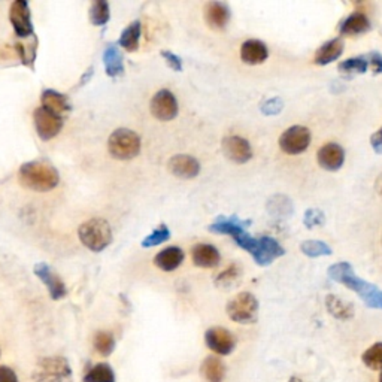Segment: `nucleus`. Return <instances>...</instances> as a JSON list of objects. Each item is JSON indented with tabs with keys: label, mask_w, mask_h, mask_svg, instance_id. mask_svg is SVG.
<instances>
[{
	"label": "nucleus",
	"mask_w": 382,
	"mask_h": 382,
	"mask_svg": "<svg viewBox=\"0 0 382 382\" xmlns=\"http://www.w3.org/2000/svg\"><path fill=\"white\" fill-rule=\"evenodd\" d=\"M78 236L85 248H89L93 253H100L111 245L112 230L106 220L91 218L80 225Z\"/></svg>",
	"instance_id": "nucleus-5"
},
{
	"label": "nucleus",
	"mask_w": 382,
	"mask_h": 382,
	"mask_svg": "<svg viewBox=\"0 0 382 382\" xmlns=\"http://www.w3.org/2000/svg\"><path fill=\"white\" fill-rule=\"evenodd\" d=\"M205 20L210 27L215 30H223L230 20V11L227 5L221 2H211L205 6Z\"/></svg>",
	"instance_id": "nucleus-18"
},
{
	"label": "nucleus",
	"mask_w": 382,
	"mask_h": 382,
	"mask_svg": "<svg viewBox=\"0 0 382 382\" xmlns=\"http://www.w3.org/2000/svg\"><path fill=\"white\" fill-rule=\"evenodd\" d=\"M225 312L234 323L253 324L258 317V300L254 294L242 291L227 303Z\"/></svg>",
	"instance_id": "nucleus-7"
},
{
	"label": "nucleus",
	"mask_w": 382,
	"mask_h": 382,
	"mask_svg": "<svg viewBox=\"0 0 382 382\" xmlns=\"http://www.w3.org/2000/svg\"><path fill=\"white\" fill-rule=\"evenodd\" d=\"M82 382H115V372L108 363H98L85 373Z\"/></svg>",
	"instance_id": "nucleus-28"
},
{
	"label": "nucleus",
	"mask_w": 382,
	"mask_h": 382,
	"mask_svg": "<svg viewBox=\"0 0 382 382\" xmlns=\"http://www.w3.org/2000/svg\"><path fill=\"white\" fill-rule=\"evenodd\" d=\"M103 65H105L106 75L111 78H115L123 75L124 72V63H123V56H121L120 49L114 43H111L103 51Z\"/></svg>",
	"instance_id": "nucleus-23"
},
{
	"label": "nucleus",
	"mask_w": 382,
	"mask_h": 382,
	"mask_svg": "<svg viewBox=\"0 0 382 382\" xmlns=\"http://www.w3.org/2000/svg\"><path fill=\"white\" fill-rule=\"evenodd\" d=\"M0 382H19L15 370L8 366H0Z\"/></svg>",
	"instance_id": "nucleus-40"
},
{
	"label": "nucleus",
	"mask_w": 382,
	"mask_h": 382,
	"mask_svg": "<svg viewBox=\"0 0 382 382\" xmlns=\"http://www.w3.org/2000/svg\"><path fill=\"white\" fill-rule=\"evenodd\" d=\"M368 60V65L373 69V74L375 75H379L382 74V56L379 53H369L366 57H364Z\"/></svg>",
	"instance_id": "nucleus-39"
},
{
	"label": "nucleus",
	"mask_w": 382,
	"mask_h": 382,
	"mask_svg": "<svg viewBox=\"0 0 382 382\" xmlns=\"http://www.w3.org/2000/svg\"><path fill=\"white\" fill-rule=\"evenodd\" d=\"M326 221V216L324 212L319 211V210H308L305 216H303V224L306 225L308 229H314V227H319V225H323Z\"/></svg>",
	"instance_id": "nucleus-36"
},
{
	"label": "nucleus",
	"mask_w": 382,
	"mask_h": 382,
	"mask_svg": "<svg viewBox=\"0 0 382 382\" xmlns=\"http://www.w3.org/2000/svg\"><path fill=\"white\" fill-rule=\"evenodd\" d=\"M326 306L327 311L332 314L336 319H351L354 317V306L350 302H346L337 296H327L326 297Z\"/></svg>",
	"instance_id": "nucleus-27"
},
{
	"label": "nucleus",
	"mask_w": 382,
	"mask_h": 382,
	"mask_svg": "<svg viewBox=\"0 0 382 382\" xmlns=\"http://www.w3.org/2000/svg\"><path fill=\"white\" fill-rule=\"evenodd\" d=\"M368 60L364 57H354L345 60L339 65V71L344 74H364L368 71Z\"/></svg>",
	"instance_id": "nucleus-35"
},
{
	"label": "nucleus",
	"mask_w": 382,
	"mask_h": 382,
	"mask_svg": "<svg viewBox=\"0 0 382 382\" xmlns=\"http://www.w3.org/2000/svg\"><path fill=\"white\" fill-rule=\"evenodd\" d=\"M300 251L305 256L312 257V258L332 254V248H330L323 240H305V242H302Z\"/></svg>",
	"instance_id": "nucleus-30"
},
{
	"label": "nucleus",
	"mask_w": 382,
	"mask_h": 382,
	"mask_svg": "<svg viewBox=\"0 0 382 382\" xmlns=\"http://www.w3.org/2000/svg\"><path fill=\"white\" fill-rule=\"evenodd\" d=\"M111 19L109 5L105 0H98L90 8V20L94 25H105Z\"/></svg>",
	"instance_id": "nucleus-31"
},
{
	"label": "nucleus",
	"mask_w": 382,
	"mask_h": 382,
	"mask_svg": "<svg viewBox=\"0 0 382 382\" xmlns=\"http://www.w3.org/2000/svg\"><path fill=\"white\" fill-rule=\"evenodd\" d=\"M207 229L216 234H229L242 249L248 251L253 256L254 262L260 266H269L273 260L285 254L284 248L278 244L276 239L267 236L257 239L251 236L245 230V223H242L236 215L230 216V218L218 216Z\"/></svg>",
	"instance_id": "nucleus-1"
},
{
	"label": "nucleus",
	"mask_w": 382,
	"mask_h": 382,
	"mask_svg": "<svg viewBox=\"0 0 382 382\" xmlns=\"http://www.w3.org/2000/svg\"><path fill=\"white\" fill-rule=\"evenodd\" d=\"M108 151L117 160H132L141 153V137L130 128H117L109 136Z\"/></svg>",
	"instance_id": "nucleus-6"
},
{
	"label": "nucleus",
	"mask_w": 382,
	"mask_h": 382,
	"mask_svg": "<svg viewBox=\"0 0 382 382\" xmlns=\"http://www.w3.org/2000/svg\"><path fill=\"white\" fill-rule=\"evenodd\" d=\"M289 382H302V379L297 378V377H291V378L289 379Z\"/></svg>",
	"instance_id": "nucleus-43"
},
{
	"label": "nucleus",
	"mask_w": 382,
	"mask_h": 382,
	"mask_svg": "<svg viewBox=\"0 0 382 382\" xmlns=\"http://www.w3.org/2000/svg\"><path fill=\"white\" fill-rule=\"evenodd\" d=\"M168 168L172 175L181 179H193L201 173V163L187 154L173 155L168 163Z\"/></svg>",
	"instance_id": "nucleus-15"
},
{
	"label": "nucleus",
	"mask_w": 382,
	"mask_h": 382,
	"mask_svg": "<svg viewBox=\"0 0 382 382\" xmlns=\"http://www.w3.org/2000/svg\"><path fill=\"white\" fill-rule=\"evenodd\" d=\"M370 145L377 154H382V127L370 136Z\"/></svg>",
	"instance_id": "nucleus-41"
},
{
	"label": "nucleus",
	"mask_w": 382,
	"mask_h": 382,
	"mask_svg": "<svg viewBox=\"0 0 382 382\" xmlns=\"http://www.w3.org/2000/svg\"><path fill=\"white\" fill-rule=\"evenodd\" d=\"M311 144V132L308 127L293 126L286 128L280 137L281 150L290 155L305 153Z\"/></svg>",
	"instance_id": "nucleus-8"
},
{
	"label": "nucleus",
	"mask_w": 382,
	"mask_h": 382,
	"mask_svg": "<svg viewBox=\"0 0 382 382\" xmlns=\"http://www.w3.org/2000/svg\"><path fill=\"white\" fill-rule=\"evenodd\" d=\"M94 350L98 351L103 357L109 355L115 350V337L109 332H99L94 336Z\"/></svg>",
	"instance_id": "nucleus-29"
},
{
	"label": "nucleus",
	"mask_w": 382,
	"mask_h": 382,
	"mask_svg": "<svg viewBox=\"0 0 382 382\" xmlns=\"http://www.w3.org/2000/svg\"><path fill=\"white\" fill-rule=\"evenodd\" d=\"M328 278L339 284H344L346 289L355 291L360 299L366 303L369 308L382 309V291L373 284L361 280L355 275L354 269L350 263L342 262L328 267Z\"/></svg>",
	"instance_id": "nucleus-2"
},
{
	"label": "nucleus",
	"mask_w": 382,
	"mask_h": 382,
	"mask_svg": "<svg viewBox=\"0 0 382 382\" xmlns=\"http://www.w3.org/2000/svg\"><path fill=\"white\" fill-rule=\"evenodd\" d=\"M141 33H142L141 21L130 23L123 30V33H121L118 45L121 48H124L127 53H135V51L139 48V42H141Z\"/></svg>",
	"instance_id": "nucleus-25"
},
{
	"label": "nucleus",
	"mask_w": 382,
	"mask_h": 382,
	"mask_svg": "<svg viewBox=\"0 0 382 382\" xmlns=\"http://www.w3.org/2000/svg\"><path fill=\"white\" fill-rule=\"evenodd\" d=\"M345 151L341 145L337 144H326L323 148L318 151V164L324 170H339L344 166Z\"/></svg>",
	"instance_id": "nucleus-16"
},
{
	"label": "nucleus",
	"mask_w": 382,
	"mask_h": 382,
	"mask_svg": "<svg viewBox=\"0 0 382 382\" xmlns=\"http://www.w3.org/2000/svg\"><path fill=\"white\" fill-rule=\"evenodd\" d=\"M379 382H382V370H381V375H379Z\"/></svg>",
	"instance_id": "nucleus-44"
},
{
	"label": "nucleus",
	"mask_w": 382,
	"mask_h": 382,
	"mask_svg": "<svg viewBox=\"0 0 382 382\" xmlns=\"http://www.w3.org/2000/svg\"><path fill=\"white\" fill-rule=\"evenodd\" d=\"M240 267L238 265H230L225 271H223L218 276L215 278V285L220 289H229V286L234 285L240 278Z\"/></svg>",
	"instance_id": "nucleus-33"
},
{
	"label": "nucleus",
	"mask_w": 382,
	"mask_h": 382,
	"mask_svg": "<svg viewBox=\"0 0 382 382\" xmlns=\"http://www.w3.org/2000/svg\"><path fill=\"white\" fill-rule=\"evenodd\" d=\"M201 372L206 382H223L225 378V364L221 359L210 355L203 360Z\"/></svg>",
	"instance_id": "nucleus-24"
},
{
	"label": "nucleus",
	"mask_w": 382,
	"mask_h": 382,
	"mask_svg": "<svg viewBox=\"0 0 382 382\" xmlns=\"http://www.w3.org/2000/svg\"><path fill=\"white\" fill-rule=\"evenodd\" d=\"M221 146L225 157L238 164H244L253 159V148L247 139L240 136L224 137Z\"/></svg>",
	"instance_id": "nucleus-12"
},
{
	"label": "nucleus",
	"mask_w": 382,
	"mask_h": 382,
	"mask_svg": "<svg viewBox=\"0 0 382 382\" xmlns=\"http://www.w3.org/2000/svg\"><path fill=\"white\" fill-rule=\"evenodd\" d=\"M41 102H42V108L54 112V114H57L60 117H62L65 112H69L72 109L71 103H69L66 95L56 91V90H45V91H43Z\"/></svg>",
	"instance_id": "nucleus-21"
},
{
	"label": "nucleus",
	"mask_w": 382,
	"mask_h": 382,
	"mask_svg": "<svg viewBox=\"0 0 382 382\" xmlns=\"http://www.w3.org/2000/svg\"><path fill=\"white\" fill-rule=\"evenodd\" d=\"M191 257H193V263L196 266L203 269H212L218 266L221 260L218 249L211 244H197L191 249Z\"/></svg>",
	"instance_id": "nucleus-19"
},
{
	"label": "nucleus",
	"mask_w": 382,
	"mask_h": 382,
	"mask_svg": "<svg viewBox=\"0 0 382 382\" xmlns=\"http://www.w3.org/2000/svg\"><path fill=\"white\" fill-rule=\"evenodd\" d=\"M34 273H36L39 280L45 284L51 299L60 300L66 296L67 290H66L65 282L62 281V278H60L48 265L38 263L36 266H34Z\"/></svg>",
	"instance_id": "nucleus-14"
},
{
	"label": "nucleus",
	"mask_w": 382,
	"mask_h": 382,
	"mask_svg": "<svg viewBox=\"0 0 382 382\" xmlns=\"http://www.w3.org/2000/svg\"><path fill=\"white\" fill-rule=\"evenodd\" d=\"M34 382H72L74 372L69 360L62 355L43 357L32 372Z\"/></svg>",
	"instance_id": "nucleus-4"
},
{
	"label": "nucleus",
	"mask_w": 382,
	"mask_h": 382,
	"mask_svg": "<svg viewBox=\"0 0 382 382\" xmlns=\"http://www.w3.org/2000/svg\"><path fill=\"white\" fill-rule=\"evenodd\" d=\"M342 53H344V41L341 38H336L326 42L324 45H321L318 53L315 54L314 62L319 66H326L339 58Z\"/></svg>",
	"instance_id": "nucleus-22"
},
{
	"label": "nucleus",
	"mask_w": 382,
	"mask_h": 382,
	"mask_svg": "<svg viewBox=\"0 0 382 382\" xmlns=\"http://www.w3.org/2000/svg\"><path fill=\"white\" fill-rule=\"evenodd\" d=\"M269 57L267 47L262 41L249 39L242 43L240 47V58L244 60L247 65H262Z\"/></svg>",
	"instance_id": "nucleus-17"
},
{
	"label": "nucleus",
	"mask_w": 382,
	"mask_h": 382,
	"mask_svg": "<svg viewBox=\"0 0 382 382\" xmlns=\"http://www.w3.org/2000/svg\"><path fill=\"white\" fill-rule=\"evenodd\" d=\"M20 184L25 188L47 193L56 188L60 182L57 169L47 160H33L24 163L19 170Z\"/></svg>",
	"instance_id": "nucleus-3"
},
{
	"label": "nucleus",
	"mask_w": 382,
	"mask_h": 382,
	"mask_svg": "<svg viewBox=\"0 0 382 382\" xmlns=\"http://www.w3.org/2000/svg\"><path fill=\"white\" fill-rule=\"evenodd\" d=\"M170 238V230L168 229V225H159L157 229H155L151 234H148L144 240H142V247L144 248H153V247H159L161 245L163 242L169 240Z\"/></svg>",
	"instance_id": "nucleus-34"
},
{
	"label": "nucleus",
	"mask_w": 382,
	"mask_h": 382,
	"mask_svg": "<svg viewBox=\"0 0 382 382\" xmlns=\"http://www.w3.org/2000/svg\"><path fill=\"white\" fill-rule=\"evenodd\" d=\"M282 106H284V103L280 98H272V99L265 100L262 103V106H260V109H262L265 115H278V114H281Z\"/></svg>",
	"instance_id": "nucleus-37"
},
{
	"label": "nucleus",
	"mask_w": 382,
	"mask_h": 382,
	"mask_svg": "<svg viewBox=\"0 0 382 382\" xmlns=\"http://www.w3.org/2000/svg\"><path fill=\"white\" fill-rule=\"evenodd\" d=\"M33 120L34 127H36V133L42 141H49V139L56 137L63 127L62 117L42 106L34 109Z\"/></svg>",
	"instance_id": "nucleus-9"
},
{
	"label": "nucleus",
	"mask_w": 382,
	"mask_h": 382,
	"mask_svg": "<svg viewBox=\"0 0 382 382\" xmlns=\"http://www.w3.org/2000/svg\"><path fill=\"white\" fill-rule=\"evenodd\" d=\"M205 342L207 348L220 355H229L236 345L234 336L224 327H212L207 330L205 333Z\"/></svg>",
	"instance_id": "nucleus-13"
},
{
	"label": "nucleus",
	"mask_w": 382,
	"mask_h": 382,
	"mask_svg": "<svg viewBox=\"0 0 382 382\" xmlns=\"http://www.w3.org/2000/svg\"><path fill=\"white\" fill-rule=\"evenodd\" d=\"M377 190L382 194V175L377 179Z\"/></svg>",
	"instance_id": "nucleus-42"
},
{
	"label": "nucleus",
	"mask_w": 382,
	"mask_h": 382,
	"mask_svg": "<svg viewBox=\"0 0 382 382\" xmlns=\"http://www.w3.org/2000/svg\"><path fill=\"white\" fill-rule=\"evenodd\" d=\"M161 57L166 60V63H168V66L170 67V69H173V71L175 72H181L182 71V60H181V57L179 56H177V54H173V53H170V51H161Z\"/></svg>",
	"instance_id": "nucleus-38"
},
{
	"label": "nucleus",
	"mask_w": 382,
	"mask_h": 382,
	"mask_svg": "<svg viewBox=\"0 0 382 382\" xmlns=\"http://www.w3.org/2000/svg\"><path fill=\"white\" fill-rule=\"evenodd\" d=\"M10 21L19 38H29L33 34L32 14L25 0H16L10 8Z\"/></svg>",
	"instance_id": "nucleus-10"
},
{
	"label": "nucleus",
	"mask_w": 382,
	"mask_h": 382,
	"mask_svg": "<svg viewBox=\"0 0 382 382\" xmlns=\"http://www.w3.org/2000/svg\"><path fill=\"white\" fill-rule=\"evenodd\" d=\"M370 29V21L364 14L361 12H355L351 14L348 19H345L341 24V33L342 34H348V36H354V34H361L366 33Z\"/></svg>",
	"instance_id": "nucleus-26"
},
{
	"label": "nucleus",
	"mask_w": 382,
	"mask_h": 382,
	"mask_svg": "<svg viewBox=\"0 0 382 382\" xmlns=\"http://www.w3.org/2000/svg\"><path fill=\"white\" fill-rule=\"evenodd\" d=\"M361 360L364 366L372 370L382 369V342L372 345L370 348L364 351L361 355Z\"/></svg>",
	"instance_id": "nucleus-32"
},
{
	"label": "nucleus",
	"mask_w": 382,
	"mask_h": 382,
	"mask_svg": "<svg viewBox=\"0 0 382 382\" xmlns=\"http://www.w3.org/2000/svg\"><path fill=\"white\" fill-rule=\"evenodd\" d=\"M184 251L179 247H168L154 257V265L164 272H173L184 262Z\"/></svg>",
	"instance_id": "nucleus-20"
},
{
	"label": "nucleus",
	"mask_w": 382,
	"mask_h": 382,
	"mask_svg": "<svg viewBox=\"0 0 382 382\" xmlns=\"http://www.w3.org/2000/svg\"><path fill=\"white\" fill-rule=\"evenodd\" d=\"M151 114L160 121H170L178 115V100L172 91L160 90L151 100Z\"/></svg>",
	"instance_id": "nucleus-11"
}]
</instances>
